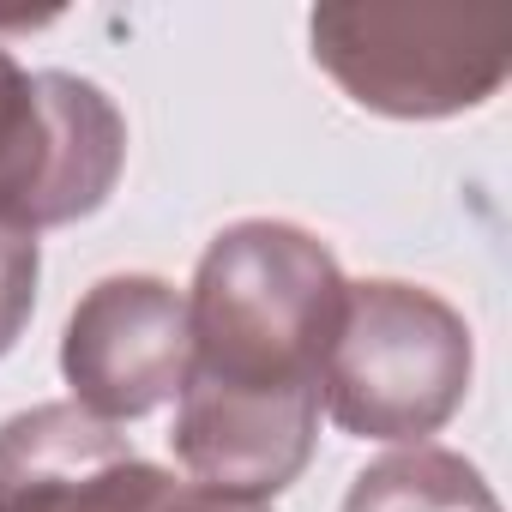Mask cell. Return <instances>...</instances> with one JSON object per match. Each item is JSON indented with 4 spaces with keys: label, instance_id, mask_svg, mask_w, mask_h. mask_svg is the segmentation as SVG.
<instances>
[{
    "label": "cell",
    "instance_id": "obj_1",
    "mask_svg": "<svg viewBox=\"0 0 512 512\" xmlns=\"http://www.w3.org/2000/svg\"><path fill=\"white\" fill-rule=\"evenodd\" d=\"M344 290L350 278L332 247L302 223L241 217L217 229L187 290V380L253 398H320Z\"/></svg>",
    "mask_w": 512,
    "mask_h": 512
},
{
    "label": "cell",
    "instance_id": "obj_2",
    "mask_svg": "<svg viewBox=\"0 0 512 512\" xmlns=\"http://www.w3.org/2000/svg\"><path fill=\"white\" fill-rule=\"evenodd\" d=\"M476 344L464 314L404 278L344 290L338 332L320 362V404L356 440H416L446 428L470 392Z\"/></svg>",
    "mask_w": 512,
    "mask_h": 512
},
{
    "label": "cell",
    "instance_id": "obj_3",
    "mask_svg": "<svg viewBox=\"0 0 512 512\" xmlns=\"http://www.w3.org/2000/svg\"><path fill=\"white\" fill-rule=\"evenodd\" d=\"M314 61L338 91L392 121H446L482 109L512 73V13L344 0L308 19Z\"/></svg>",
    "mask_w": 512,
    "mask_h": 512
},
{
    "label": "cell",
    "instance_id": "obj_4",
    "mask_svg": "<svg viewBox=\"0 0 512 512\" xmlns=\"http://www.w3.org/2000/svg\"><path fill=\"white\" fill-rule=\"evenodd\" d=\"M127 163L115 97L79 73H25L0 49V223L55 229L91 217Z\"/></svg>",
    "mask_w": 512,
    "mask_h": 512
},
{
    "label": "cell",
    "instance_id": "obj_5",
    "mask_svg": "<svg viewBox=\"0 0 512 512\" xmlns=\"http://www.w3.org/2000/svg\"><path fill=\"white\" fill-rule=\"evenodd\" d=\"M73 404L103 422L163 410L187 380V296L151 272H121L85 290L61 338Z\"/></svg>",
    "mask_w": 512,
    "mask_h": 512
},
{
    "label": "cell",
    "instance_id": "obj_6",
    "mask_svg": "<svg viewBox=\"0 0 512 512\" xmlns=\"http://www.w3.org/2000/svg\"><path fill=\"white\" fill-rule=\"evenodd\" d=\"M121 458H133V446L115 422L73 398L31 404L0 422V512H67Z\"/></svg>",
    "mask_w": 512,
    "mask_h": 512
},
{
    "label": "cell",
    "instance_id": "obj_7",
    "mask_svg": "<svg viewBox=\"0 0 512 512\" xmlns=\"http://www.w3.org/2000/svg\"><path fill=\"white\" fill-rule=\"evenodd\" d=\"M344 512H500V500L470 458L446 446H404L350 482Z\"/></svg>",
    "mask_w": 512,
    "mask_h": 512
},
{
    "label": "cell",
    "instance_id": "obj_8",
    "mask_svg": "<svg viewBox=\"0 0 512 512\" xmlns=\"http://www.w3.org/2000/svg\"><path fill=\"white\" fill-rule=\"evenodd\" d=\"M175 494H181V482L133 452V458L109 464V470H103V476H97L67 512H169Z\"/></svg>",
    "mask_w": 512,
    "mask_h": 512
},
{
    "label": "cell",
    "instance_id": "obj_9",
    "mask_svg": "<svg viewBox=\"0 0 512 512\" xmlns=\"http://www.w3.org/2000/svg\"><path fill=\"white\" fill-rule=\"evenodd\" d=\"M37 272H43V253L31 229L0 223V356L19 344V332L31 326L37 308Z\"/></svg>",
    "mask_w": 512,
    "mask_h": 512
},
{
    "label": "cell",
    "instance_id": "obj_10",
    "mask_svg": "<svg viewBox=\"0 0 512 512\" xmlns=\"http://www.w3.org/2000/svg\"><path fill=\"white\" fill-rule=\"evenodd\" d=\"M169 512H266L260 500H229V494H205V488H193V482H181V494H175V506Z\"/></svg>",
    "mask_w": 512,
    "mask_h": 512
}]
</instances>
